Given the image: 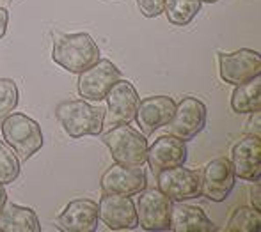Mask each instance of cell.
Masks as SVG:
<instances>
[{
	"label": "cell",
	"mask_w": 261,
	"mask_h": 232,
	"mask_svg": "<svg viewBox=\"0 0 261 232\" xmlns=\"http://www.w3.org/2000/svg\"><path fill=\"white\" fill-rule=\"evenodd\" d=\"M172 200L158 188H144L137 198V222L144 230H171Z\"/></svg>",
	"instance_id": "obj_5"
},
{
	"label": "cell",
	"mask_w": 261,
	"mask_h": 232,
	"mask_svg": "<svg viewBox=\"0 0 261 232\" xmlns=\"http://www.w3.org/2000/svg\"><path fill=\"white\" fill-rule=\"evenodd\" d=\"M52 59L55 64L64 68L66 71L79 75L100 59V48L93 36H89L87 32L59 34L54 39Z\"/></svg>",
	"instance_id": "obj_1"
},
{
	"label": "cell",
	"mask_w": 261,
	"mask_h": 232,
	"mask_svg": "<svg viewBox=\"0 0 261 232\" xmlns=\"http://www.w3.org/2000/svg\"><path fill=\"white\" fill-rule=\"evenodd\" d=\"M261 229V211L252 206H242L231 213L226 232H258Z\"/></svg>",
	"instance_id": "obj_22"
},
{
	"label": "cell",
	"mask_w": 261,
	"mask_h": 232,
	"mask_svg": "<svg viewBox=\"0 0 261 232\" xmlns=\"http://www.w3.org/2000/svg\"><path fill=\"white\" fill-rule=\"evenodd\" d=\"M4 142L9 143L20 161H27L43 147V131L38 121L25 113H9L2 121Z\"/></svg>",
	"instance_id": "obj_4"
},
{
	"label": "cell",
	"mask_w": 261,
	"mask_h": 232,
	"mask_svg": "<svg viewBox=\"0 0 261 232\" xmlns=\"http://www.w3.org/2000/svg\"><path fill=\"white\" fill-rule=\"evenodd\" d=\"M6 202H7V191H6V188H4L2 183H0V211H2V208H4Z\"/></svg>",
	"instance_id": "obj_29"
},
{
	"label": "cell",
	"mask_w": 261,
	"mask_h": 232,
	"mask_svg": "<svg viewBox=\"0 0 261 232\" xmlns=\"http://www.w3.org/2000/svg\"><path fill=\"white\" fill-rule=\"evenodd\" d=\"M158 190L167 195L172 202H185L197 198L201 195V176L199 172L185 168L183 165L167 168L156 174Z\"/></svg>",
	"instance_id": "obj_9"
},
{
	"label": "cell",
	"mask_w": 261,
	"mask_h": 232,
	"mask_svg": "<svg viewBox=\"0 0 261 232\" xmlns=\"http://www.w3.org/2000/svg\"><path fill=\"white\" fill-rule=\"evenodd\" d=\"M7 2H11V0H7Z\"/></svg>",
	"instance_id": "obj_31"
},
{
	"label": "cell",
	"mask_w": 261,
	"mask_h": 232,
	"mask_svg": "<svg viewBox=\"0 0 261 232\" xmlns=\"http://www.w3.org/2000/svg\"><path fill=\"white\" fill-rule=\"evenodd\" d=\"M38 213L32 208L18 206L14 202H6L0 211V232H39Z\"/></svg>",
	"instance_id": "obj_19"
},
{
	"label": "cell",
	"mask_w": 261,
	"mask_h": 232,
	"mask_svg": "<svg viewBox=\"0 0 261 232\" xmlns=\"http://www.w3.org/2000/svg\"><path fill=\"white\" fill-rule=\"evenodd\" d=\"M98 218L110 230H134L139 227L135 202L126 195L103 193L98 204Z\"/></svg>",
	"instance_id": "obj_12"
},
{
	"label": "cell",
	"mask_w": 261,
	"mask_h": 232,
	"mask_svg": "<svg viewBox=\"0 0 261 232\" xmlns=\"http://www.w3.org/2000/svg\"><path fill=\"white\" fill-rule=\"evenodd\" d=\"M231 108L237 113L261 112V75L234 85L231 94Z\"/></svg>",
	"instance_id": "obj_20"
},
{
	"label": "cell",
	"mask_w": 261,
	"mask_h": 232,
	"mask_svg": "<svg viewBox=\"0 0 261 232\" xmlns=\"http://www.w3.org/2000/svg\"><path fill=\"white\" fill-rule=\"evenodd\" d=\"M98 204L91 198H75L71 200L55 223L64 232H94L98 229Z\"/></svg>",
	"instance_id": "obj_16"
},
{
	"label": "cell",
	"mask_w": 261,
	"mask_h": 232,
	"mask_svg": "<svg viewBox=\"0 0 261 232\" xmlns=\"http://www.w3.org/2000/svg\"><path fill=\"white\" fill-rule=\"evenodd\" d=\"M234 179L237 176L227 158L212 160L204 167L203 178H201V195L213 202L226 200L234 188Z\"/></svg>",
	"instance_id": "obj_15"
},
{
	"label": "cell",
	"mask_w": 261,
	"mask_h": 232,
	"mask_svg": "<svg viewBox=\"0 0 261 232\" xmlns=\"http://www.w3.org/2000/svg\"><path fill=\"white\" fill-rule=\"evenodd\" d=\"M100 185L103 193L132 197V195L141 193L146 188V185H148V174L142 168V165L132 167V165L114 163L103 172Z\"/></svg>",
	"instance_id": "obj_11"
},
{
	"label": "cell",
	"mask_w": 261,
	"mask_h": 232,
	"mask_svg": "<svg viewBox=\"0 0 261 232\" xmlns=\"http://www.w3.org/2000/svg\"><path fill=\"white\" fill-rule=\"evenodd\" d=\"M121 71L107 59H98L93 66L79 73V82L76 91L80 98L89 99V101H101L105 99L109 89L121 80Z\"/></svg>",
	"instance_id": "obj_7"
},
{
	"label": "cell",
	"mask_w": 261,
	"mask_h": 232,
	"mask_svg": "<svg viewBox=\"0 0 261 232\" xmlns=\"http://www.w3.org/2000/svg\"><path fill=\"white\" fill-rule=\"evenodd\" d=\"M101 142L109 147L114 161L121 165H144L148 158V138L130 124H117L101 135Z\"/></svg>",
	"instance_id": "obj_3"
},
{
	"label": "cell",
	"mask_w": 261,
	"mask_h": 232,
	"mask_svg": "<svg viewBox=\"0 0 261 232\" xmlns=\"http://www.w3.org/2000/svg\"><path fill=\"white\" fill-rule=\"evenodd\" d=\"M18 101H20V93L16 82L11 78H0V123L14 112Z\"/></svg>",
	"instance_id": "obj_24"
},
{
	"label": "cell",
	"mask_w": 261,
	"mask_h": 232,
	"mask_svg": "<svg viewBox=\"0 0 261 232\" xmlns=\"http://www.w3.org/2000/svg\"><path fill=\"white\" fill-rule=\"evenodd\" d=\"M171 230L174 232H213L215 223L197 206L183 202H172L171 208Z\"/></svg>",
	"instance_id": "obj_18"
},
{
	"label": "cell",
	"mask_w": 261,
	"mask_h": 232,
	"mask_svg": "<svg viewBox=\"0 0 261 232\" xmlns=\"http://www.w3.org/2000/svg\"><path fill=\"white\" fill-rule=\"evenodd\" d=\"M55 117L62 130L71 138H82L89 135H100L103 130L105 110L101 106L89 105L84 99L64 101L55 108Z\"/></svg>",
	"instance_id": "obj_2"
},
{
	"label": "cell",
	"mask_w": 261,
	"mask_h": 232,
	"mask_svg": "<svg viewBox=\"0 0 261 232\" xmlns=\"http://www.w3.org/2000/svg\"><path fill=\"white\" fill-rule=\"evenodd\" d=\"M187 160V146L185 140L174 137V135H162L151 146H148V158L151 170L158 174L167 168H174L183 165Z\"/></svg>",
	"instance_id": "obj_17"
},
{
	"label": "cell",
	"mask_w": 261,
	"mask_h": 232,
	"mask_svg": "<svg viewBox=\"0 0 261 232\" xmlns=\"http://www.w3.org/2000/svg\"><path fill=\"white\" fill-rule=\"evenodd\" d=\"M137 7L146 18H156L164 13V7L167 0H135Z\"/></svg>",
	"instance_id": "obj_25"
},
{
	"label": "cell",
	"mask_w": 261,
	"mask_h": 232,
	"mask_svg": "<svg viewBox=\"0 0 261 232\" xmlns=\"http://www.w3.org/2000/svg\"><path fill=\"white\" fill-rule=\"evenodd\" d=\"M107 110L103 126L112 128L117 124H130L135 119V112L139 106V93L134 83L128 80H117L105 96Z\"/></svg>",
	"instance_id": "obj_6"
},
{
	"label": "cell",
	"mask_w": 261,
	"mask_h": 232,
	"mask_svg": "<svg viewBox=\"0 0 261 232\" xmlns=\"http://www.w3.org/2000/svg\"><path fill=\"white\" fill-rule=\"evenodd\" d=\"M219 75L229 85H238L261 75V55L251 48L219 53Z\"/></svg>",
	"instance_id": "obj_8"
},
{
	"label": "cell",
	"mask_w": 261,
	"mask_h": 232,
	"mask_svg": "<svg viewBox=\"0 0 261 232\" xmlns=\"http://www.w3.org/2000/svg\"><path fill=\"white\" fill-rule=\"evenodd\" d=\"M206 119V105L197 98L187 96L179 103H176V110L171 123H169V130L174 137L181 140H192L197 133L204 130Z\"/></svg>",
	"instance_id": "obj_10"
},
{
	"label": "cell",
	"mask_w": 261,
	"mask_h": 232,
	"mask_svg": "<svg viewBox=\"0 0 261 232\" xmlns=\"http://www.w3.org/2000/svg\"><path fill=\"white\" fill-rule=\"evenodd\" d=\"M21 172V161L9 143L0 140V183L11 185L18 179Z\"/></svg>",
	"instance_id": "obj_23"
},
{
	"label": "cell",
	"mask_w": 261,
	"mask_h": 232,
	"mask_svg": "<svg viewBox=\"0 0 261 232\" xmlns=\"http://www.w3.org/2000/svg\"><path fill=\"white\" fill-rule=\"evenodd\" d=\"M252 115V119H249V123H247V126H252L254 128V133L252 135H258L259 137V112H254V113H251Z\"/></svg>",
	"instance_id": "obj_28"
},
{
	"label": "cell",
	"mask_w": 261,
	"mask_h": 232,
	"mask_svg": "<svg viewBox=\"0 0 261 232\" xmlns=\"http://www.w3.org/2000/svg\"><path fill=\"white\" fill-rule=\"evenodd\" d=\"M231 167L237 178L254 183L261 178V137L247 135L234 143L231 151Z\"/></svg>",
	"instance_id": "obj_14"
},
{
	"label": "cell",
	"mask_w": 261,
	"mask_h": 232,
	"mask_svg": "<svg viewBox=\"0 0 261 232\" xmlns=\"http://www.w3.org/2000/svg\"><path fill=\"white\" fill-rule=\"evenodd\" d=\"M201 9V0H167L164 13L169 23L185 27L197 16Z\"/></svg>",
	"instance_id": "obj_21"
},
{
	"label": "cell",
	"mask_w": 261,
	"mask_h": 232,
	"mask_svg": "<svg viewBox=\"0 0 261 232\" xmlns=\"http://www.w3.org/2000/svg\"><path fill=\"white\" fill-rule=\"evenodd\" d=\"M251 204L254 209L261 211V186H259V181H254V186L251 190Z\"/></svg>",
	"instance_id": "obj_26"
},
{
	"label": "cell",
	"mask_w": 261,
	"mask_h": 232,
	"mask_svg": "<svg viewBox=\"0 0 261 232\" xmlns=\"http://www.w3.org/2000/svg\"><path fill=\"white\" fill-rule=\"evenodd\" d=\"M7 25H9V11L6 7H0V39L6 36Z\"/></svg>",
	"instance_id": "obj_27"
},
{
	"label": "cell",
	"mask_w": 261,
	"mask_h": 232,
	"mask_svg": "<svg viewBox=\"0 0 261 232\" xmlns=\"http://www.w3.org/2000/svg\"><path fill=\"white\" fill-rule=\"evenodd\" d=\"M201 2H206V4H215V2H219V0H201Z\"/></svg>",
	"instance_id": "obj_30"
},
{
	"label": "cell",
	"mask_w": 261,
	"mask_h": 232,
	"mask_svg": "<svg viewBox=\"0 0 261 232\" xmlns=\"http://www.w3.org/2000/svg\"><path fill=\"white\" fill-rule=\"evenodd\" d=\"M176 110V101L169 96H149L139 101L135 119L142 135L149 137L156 130L171 123Z\"/></svg>",
	"instance_id": "obj_13"
}]
</instances>
